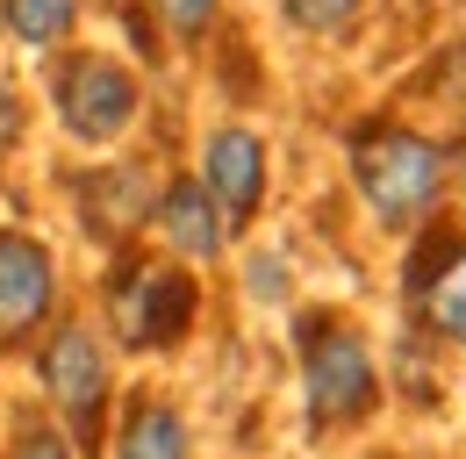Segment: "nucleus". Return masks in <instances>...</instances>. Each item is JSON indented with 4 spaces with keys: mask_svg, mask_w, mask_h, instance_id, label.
Returning a JSON list of instances; mask_svg holds the SVG:
<instances>
[{
    "mask_svg": "<svg viewBox=\"0 0 466 459\" xmlns=\"http://www.w3.org/2000/svg\"><path fill=\"white\" fill-rule=\"evenodd\" d=\"M86 22H94V0H0V51L29 72L65 44H79Z\"/></svg>",
    "mask_w": 466,
    "mask_h": 459,
    "instance_id": "nucleus-12",
    "label": "nucleus"
},
{
    "mask_svg": "<svg viewBox=\"0 0 466 459\" xmlns=\"http://www.w3.org/2000/svg\"><path fill=\"white\" fill-rule=\"evenodd\" d=\"M72 309L65 251L44 223L0 216V366H22V352Z\"/></svg>",
    "mask_w": 466,
    "mask_h": 459,
    "instance_id": "nucleus-7",
    "label": "nucleus"
},
{
    "mask_svg": "<svg viewBox=\"0 0 466 459\" xmlns=\"http://www.w3.org/2000/svg\"><path fill=\"white\" fill-rule=\"evenodd\" d=\"M280 151H273V137L251 122V115H208L201 129H194V158H187V172L208 187V201L223 209V223L237 230V244L258 230V216L273 209V179H280V166H273Z\"/></svg>",
    "mask_w": 466,
    "mask_h": 459,
    "instance_id": "nucleus-8",
    "label": "nucleus"
},
{
    "mask_svg": "<svg viewBox=\"0 0 466 459\" xmlns=\"http://www.w3.org/2000/svg\"><path fill=\"white\" fill-rule=\"evenodd\" d=\"M22 373H29V402L65 431V445L79 459H101L108 416H116V395H122V359H116V344L101 338L86 301H72L58 323L22 352Z\"/></svg>",
    "mask_w": 466,
    "mask_h": 459,
    "instance_id": "nucleus-5",
    "label": "nucleus"
},
{
    "mask_svg": "<svg viewBox=\"0 0 466 459\" xmlns=\"http://www.w3.org/2000/svg\"><path fill=\"white\" fill-rule=\"evenodd\" d=\"M94 323L101 338L116 344V359H137V366H166L187 344L201 338V316H208V280L173 266L166 251L151 244H129V251H108L101 273H94Z\"/></svg>",
    "mask_w": 466,
    "mask_h": 459,
    "instance_id": "nucleus-4",
    "label": "nucleus"
},
{
    "mask_svg": "<svg viewBox=\"0 0 466 459\" xmlns=\"http://www.w3.org/2000/svg\"><path fill=\"white\" fill-rule=\"evenodd\" d=\"M144 7H151V22H158L173 65H201V57H216V44L230 36V0H144Z\"/></svg>",
    "mask_w": 466,
    "mask_h": 459,
    "instance_id": "nucleus-14",
    "label": "nucleus"
},
{
    "mask_svg": "<svg viewBox=\"0 0 466 459\" xmlns=\"http://www.w3.org/2000/svg\"><path fill=\"white\" fill-rule=\"evenodd\" d=\"M29 94L44 101V122L65 151L79 158H108L129 151V137L151 122V79L108 44V36H79L58 57L29 65Z\"/></svg>",
    "mask_w": 466,
    "mask_h": 459,
    "instance_id": "nucleus-3",
    "label": "nucleus"
},
{
    "mask_svg": "<svg viewBox=\"0 0 466 459\" xmlns=\"http://www.w3.org/2000/svg\"><path fill=\"white\" fill-rule=\"evenodd\" d=\"M101 459H201L194 416L166 381H122Z\"/></svg>",
    "mask_w": 466,
    "mask_h": 459,
    "instance_id": "nucleus-11",
    "label": "nucleus"
},
{
    "mask_svg": "<svg viewBox=\"0 0 466 459\" xmlns=\"http://www.w3.org/2000/svg\"><path fill=\"white\" fill-rule=\"evenodd\" d=\"M0 459H79L72 445H65V431L36 409L29 395L7 402V431H0Z\"/></svg>",
    "mask_w": 466,
    "mask_h": 459,
    "instance_id": "nucleus-17",
    "label": "nucleus"
},
{
    "mask_svg": "<svg viewBox=\"0 0 466 459\" xmlns=\"http://www.w3.org/2000/svg\"><path fill=\"white\" fill-rule=\"evenodd\" d=\"M144 244L166 251V259L187 266V273H216V266H230V259H237V230L223 223V209L208 201V187H201L187 166H166Z\"/></svg>",
    "mask_w": 466,
    "mask_h": 459,
    "instance_id": "nucleus-10",
    "label": "nucleus"
},
{
    "mask_svg": "<svg viewBox=\"0 0 466 459\" xmlns=\"http://www.w3.org/2000/svg\"><path fill=\"white\" fill-rule=\"evenodd\" d=\"M29 137H36V94H29V72L0 51V166L22 158Z\"/></svg>",
    "mask_w": 466,
    "mask_h": 459,
    "instance_id": "nucleus-18",
    "label": "nucleus"
},
{
    "mask_svg": "<svg viewBox=\"0 0 466 459\" xmlns=\"http://www.w3.org/2000/svg\"><path fill=\"white\" fill-rule=\"evenodd\" d=\"M166 166H173V158H158V151H108V158H94V166L65 172V209H72L79 244H94V259L144 244Z\"/></svg>",
    "mask_w": 466,
    "mask_h": 459,
    "instance_id": "nucleus-6",
    "label": "nucleus"
},
{
    "mask_svg": "<svg viewBox=\"0 0 466 459\" xmlns=\"http://www.w3.org/2000/svg\"><path fill=\"white\" fill-rule=\"evenodd\" d=\"M237 280H244V301H251V309H273V316H288L294 301H301L294 259L280 244H237Z\"/></svg>",
    "mask_w": 466,
    "mask_h": 459,
    "instance_id": "nucleus-16",
    "label": "nucleus"
},
{
    "mask_svg": "<svg viewBox=\"0 0 466 459\" xmlns=\"http://www.w3.org/2000/svg\"><path fill=\"white\" fill-rule=\"evenodd\" d=\"M345 187L359 216L409 244L416 230L452 216V137L402 108H366L345 122Z\"/></svg>",
    "mask_w": 466,
    "mask_h": 459,
    "instance_id": "nucleus-1",
    "label": "nucleus"
},
{
    "mask_svg": "<svg viewBox=\"0 0 466 459\" xmlns=\"http://www.w3.org/2000/svg\"><path fill=\"white\" fill-rule=\"evenodd\" d=\"M280 29L301 36V44H351L373 15V0H273Z\"/></svg>",
    "mask_w": 466,
    "mask_h": 459,
    "instance_id": "nucleus-15",
    "label": "nucleus"
},
{
    "mask_svg": "<svg viewBox=\"0 0 466 459\" xmlns=\"http://www.w3.org/2000/svg\"><path fill=\"white\" fill-rule=\"evenodd\" d=\"M288 359L309 438H351L388 416L380 344L345 301H294L288 309Z\"/></svg>",
    "mask_w": 466,
    "mask_h": 459,
    "instance_id": "nucleus-2",
    "label": "nucleus"
},
{
    "mask_svg": "<svg viewBox=\"0 0 466 459\" xmlns=\"http://www.w3.org/2000/svg\"><path fill=\"white\" fill-rule=\"evenodd\" d=\"M395 309L423 338L466 359V216H438L402 244V280H395Z\"/></svg>",
    "mask_w": 466,
    "mask_h": 459,
    "instance_id": "nucleus-9",
    "label": "nucleus"
},
{
    "mask_svg": "<svg viewBox=\"0 0 466 459\" xmlns=\"http://www.w3.org/2000/svg\"><path fill=\"white\" fill-rule=\"evenodd\" d=\"M445 344L423 338L409 316H395V338H380V381H388V402L402 395V409H438L445 402Z\"/></svg>",
    "mask_w": 466,
    "mask_h": 459,
    "instance_id": "nucleus-13",
    "label": "nucleus"
}]
</instances>
